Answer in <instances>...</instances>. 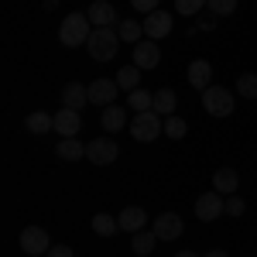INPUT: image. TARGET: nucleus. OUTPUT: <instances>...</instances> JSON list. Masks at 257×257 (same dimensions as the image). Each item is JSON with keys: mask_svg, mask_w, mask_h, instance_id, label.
<instances>
[{"mask_svg": "<svg viewBox=\"0 0 257 257\" xmlns=\"http://www.w3.org/2000/svg\"><path fill=\"white\" fill-rule=\"evenodd\" d=\"M41 4H45V7H48V11H52V7H55V4H59V0H41Z\"/></svg>", "mask_w": 257, "mask_h": 257, "instance_id": "c9c22d12", "label": "nucleus"}, {"mask_svg": "<svg viewBox=\"0 0 257 257\" xmlns=\"http://www.w3.org/2000/svg\"><path fill=\"white\" fill-rule=\"evenodd\" d=\"M206 7H209L213 18H230V14L237 11V0H209Z\"/></svg>", "mask_w": 257, "mask_h": 257, "instance_id": "cd10ccee", "label": "nucleus"}, {"mask_svg": "<svg viewBox=\"0 0 257 257\" xmlns=\"http://www.w3.org/2000/svg\"><path fill=\"white\" fill-rule=\"evenodd\" d=\"M120 230H127V233H138V230H144V223H148V213L141 209V206H127V209H120Z\"/></svg>", "mask_w": 257, "mask_h": 257, "instance_id": "dca6fc26", "label": "nucleus"}, {"mask_svg": "<svg viewBox=\"0 0 257 257\" xmlns=\"http://www.w3.org/2000/svg\"><path fill=\"white\" fill-rule=\"evenodd\" d=\"M131 62H134L138 69H158V62H161L158 41L144 38V41H138V45H131Z\"/></svg>", "mask_w": 257, "mask_h": 257, "instance_id": "0eeeda50", "label": "nucleus"}, {"mask_svg": "<svg viewBox=\"0 0 257 257\" xmlns=\"http://www.w3.org/2000/svg\"><path fill=\"white\" fill-rule=\"evenodd\" d=\"M206 4H209V0H175V11L185 14V18H192V14H199Z\"/></svg>", "mask_w": 257, "mask_h": 257, "instance_id": "c756f323", "label": "nucleus"}, {"mask_svg": "<svg viewBox=\"0 0 257 257\" xmlns=\"http://www.w3.org/2000/svg\"><path fill=\"white\" fill-rule=\"evenodd\" d=\"M55 131H59L62 138H79V131H82L79 110H69V106H62L59 113H55Z\"/></svg>", "mask_w": 257, "mask_h": 257, "instance_id": "4468645a", "label": "nucleus"}, {"mask_svg": "<svg viewBox=\"0 0 257 257\" xmlns=\"http://www.w3.org/2000/svg\"><path fill=\"white\" fill-rule=\"evenodd\" d=\"M175 257H199L196 250H182V254H175Z\"/></svg>", "mask_w": 257, "mask_h": 257, "instance_id": "f704fd0d", "label": "nucleus"}, {"mask_svg": "<svg viewBox=\"0 0 257 257\" xmlns=\"http://www.w3.org/2000/svg\"><path fill=\"white\" fill-rule=\"evenodd\" d=\"M86 14H89V21H93V28H113V24H120L117 11H113L110 0H93Z\"/></svg>", "mask_w": 257, "mask_h": 257, "instance_id": "ddd939ff", "label": "nucleus"}, {"mask_svg": "<svg viewBox=\"0 0 257 257\" xmlns=\"http://www.w3.org/2000/svg\"><path fill=\"white\" fill-rule=\"evenodd\" d=\"M93 230H96L99 237H113L120 230V223H117V216H110V213H96V216H93Z\"/></svg>", "mask_w": 257, "mask_h": 257, "instance_id": "b1692460", "label": "nucleus"}, {"mask_svg": "<svg viewBox=\"0 0 257 257\" xmlns=\"http://www.w3.org/2000/svg\"><path fill=\"white\" fill-rule=\"evenodd\" d=\"M185 79H189V86H196L199 93H202V89H209V86H213V65H209L206 59L189 62V69H185Z\"/></svg>", "mask_w": 257, "mask_h": 257, "instance_id": "f8f14e48", "label": "nucleus"}, {"mask_svg": "<svg viewBox=\"0 0 257 257\" xmlns=\"http://www.w3.org/2000/svg\"><path fill=\"white\" fill-rule=\"evenodd\" d=\"M18 240H21V250H24V254H31V257H41V254H48V250H52L48 233H45L41 226H24Z\"/></svg>", "mask_w": 257, "mask_h": 257, "instance_id": "423d86ee", "label": "nucleus"}, {"mask_svg": "<svg viewBox=\"0 0 257 257\" xmlns=\"http://www.w3.org/2000/svg\"><path fill=\"white\" fill-rule=\"evenodd\" d=\"M24 131H28V134H48V131H55V113H45V110L28 113V120H24Z\"/></svg>", "mask_w": 257, "mask_h": 257, "instance_id": "6ab92c4d", "label": "nucleus"}, {"mask_svg": "<svg viewBox=\"0 0 257 257\" xmlns=\"http://www.w3.org/2000/svg\"><path fill=\"white\" fill-rule=\"evenodd\" d=\"M175 93L172 89H158L155 93V113H161V117H175Z\"/></svg>", "mask_w": 257, "mask_h": 257, "instance_id": "5701e85b", "label": "nucleus"}, {"mask_svg": "<svg viewBox=\"0 0 257 257\" xmlns=\"http://www.w3.org/2000/svg\"><path fill=\"white\" fill-rule=\"evenodd\" d=\"M62 106H69V110H82V106H89V86H82V82H69V86L62 89Z\"/></svg>", "mask_w": 257, "mask_h": 257, "instance_id": "2eb2a0df", "label": "nucleus"}, {"mask_svg": "<svg viewBox=\"0 0 257 257\" xmlns=\"http://www.w3.org/2000/svg\"><path fill=\"white\" fill-rule=\"evenodd\" d=\"M185 131H189V127H185V120H182V117H165V134H168L172 141H182V138H185Z\"/></svg>", "mask_w": 257, "mask_h": 257, "instance_id": "c85d7f7f", "label": "nucleus"}, {"mask_svg": "<svg viewBox=\"0 0 257 257\" xmlns=\"http://www.w3.org/2000/svg\"><path fill=\"white\" fill-rule=\"evenodd\" d=\"M151 230L158 233V240H178L182 230H185V223H182L178 213H158L155 223H151Z\"/></svg>", "mask_w": 257, "mask_h": 257, "instance_id": "1a4fd4ad", "label": "nucleus"}, {"mask_svg": "<svg viewBox=\"0 0 257 257\" xmlns=\"http://www.w3.org/2000/svg\"><path fill=\"white\" fill-rule=\"evenodd\" d=\"M117 93H120L117 79H103L99 76L96 82H89V103H96V106H113L117 103Z\"/></svg>", "mask_w": 257, "mask_h": 257, "instance_id": "9d476101", "label": "nucleus"}, {"mask_svg": "<svg viewBox=\"0 0 257 257\" xmlns=\"http://www.w3.org/2000/svg\"><path fill=\"white\" fill-rule=\"evenodd\" d=\"M127 103H131V110H134V113H148V110H155V93H144V89H134Z\"/></svg>", "mask_w": 257, "mask_h": 257, "instance_id": "a878e982", "label": "nucleus"}, {"mask_svg": "<svg viewBox=\"0 0 257 257\" xmlns=\"http://www.w3.org/2000/svg\"><path fill=\"white\" fill-rule=\"evenodd\" d=\"M117 155H120V148L113 138H96L86 144V158L93 161V165H113Z\"/></svg>", "mask_w": 257, "mask_h": 257, "instance_id": "6e6552de", "label": "nucleus"}, {"mask_svg": "<svg viewBox=\"0 0 257 257\" xmlns=\"http://www.w3.org/2000/svg\"><path fill=\"white\" fill-rule=\"evenodd\" d=\"M243 209H247V202L240 196H226V213L230 216H243Z\"/></svg>", "mask_w": 257, "mask_h": 257, "instance_id": "7c9ffc66", "label": "nucleus"}, {"mask_svg": "<svg viewBox=\"0 0 257 257\" xmlns=\"http://www.w3.org/2000/svg\"><path fill=\"white\" fill-rule=\"evenodd\" d=\"M213 189H216L219 196H237L240 175L233 172V168H216V175H213Z\"/></svg>", "mask_w": 257, "mask_h": 257, "instance_id": "f3484780", "label": "nucleus"}, {"mask_svg": "<svg viewBox=\"0 0 257 257\" xmlns=\"http://www.w3.org/2000/svg\"><path fill=\"white\" fill-rule=\"evenodd\" d=\"M55 155H59L62 161H79V158H86V144H82L79 138H62L59 148H55Z\"/></svg>", "mask_w": 257, "mask_h": 257, "instance_id": "412c9836", "label": "nucleus"}, {"mask_svg": "<svg viewBox=\"0 0 257 257\" xmlns=\"http://www.w3.org/2000/svg\"><path fill=\"white\" fill-rule=\"evenodd\" d=\"M117 45H120V35L117 28H93V35L86 41V48H89V55L96 62H110L117 55Z\"/></svg>", "mask_w": 257, "mask_h": 257, "instance_id": "f03ea898", "label": "nucleus"}, {"mask_svg": "<svg viewBox=\"0 0 257 257\" xmlns=\"http://www.w3.org/2000/svg\"><path fill=\"white\" fill-rule=\"evenodd\" d=\"M158 134H165V120H161V113H155V110L134 113V120H131V138L134 141L148 144V141H155Z\"/></svg>", "mask_w": 257, "mask_h": 257, "instance_id": "7ed1b4c3", "label": "nucleus"}, {"mask_svg": "<svg viewBox=\"0 0 257 257\" xmlns=\"http://www.w3.org/2000/svg\"><path fill=\"white\" fill-rule=\"evenodd\" d=\"M237 93L243 99H257V72H243V76H237Z\"/></svg>", "mask_w": 257, "mask_h": 257, "instance_id": "bb28decb", "label": "nucleus"}, {"mask_svg": "<svg viewBox=\"0 0 257 257\" xmlns=\"http://www.w3.org/2000/svg\"><path fill=\"white\" fill-rule=\"evenodd\" d=\"M161 0H131V7L134 11H141V14H151V11H158Z\"/></svg>", "mask_w": 257, "mask_h": 257, "instance_id": "2f4dec72", "label": "nucleus"}, {"mask_svg": "<svg viewBox=\"0 0 257 257\" xmlns=\"http://www.w3.org/2000/svg\"><path fill=\"white\" fill-rule=\"evenodd\" d=\"M144 35L151 41H158V38H165V35H172V14L168 11H151L148 18H144Z\"/></svg>", "mask_w": 257, "mask_h": 257, "instance_id": "9b49d317", "label": "nucleus"}, {"mask_svg": "<svg viewBox=\"0 0 257 257\" xmlns=\"http://www.w3.org/2000/svg\"><path fill=\"white\" fill-rule=\"evenodd\" d=\"M158 243H161V240H158V233H155V230H151V233H148V230L131 233V250H134L138 257H148L155 247H158Z\"/></svg>", "mask_w": 257, "mask_h": 257, "instance_id": "aec40b11", "label": "nucleus"}, {"mask_svg": "<svg viewBox=\"0 0 257 257\" xmlns=\"http://www.w3.org/2000/svg\"><path fill=\"white\" fill-rule=\"evenodd\" d=\"M48 257H76V250H72V247H65V243H52Z\"/></svg>", "mask_w": 257, "mask_h": 257, "instance_id": "473e14b6", "label": "nucleus"}, {"mask_svg": "<svg viewBox=\"0 0 257 257\" xmlns=\"http://www.w3.org/2000/svg\"><path fill=\"white\" fill-rule=\"evenodd\" d=\"M89 35H93V21H89V14H79V11H76V14L62 18L59 41L65 45V48H79V45H86Z\"/></svg>", "mask_w": 257, "mask_h": 257, "instance_id": "f257e3e1", "label": "nucleus"}, {"mask_svg": "<svg viewBox=\"0 0 257 257\" xmlns=\"http://www.w3.org/2000/svg\"><path fill=\"white\" fill-rule=\"evenodd\" d=\"M233 93L230 89H223V86H209V89H202V110L209 113V117H230L233 113Z\"/></svg>", "mask_w": 257, "mask_h": 257, "instance_id": "20e7f679", "label": "nucleus"}, {"mask_svg": "<svg viewBox=\"0 0 257 257\" xmlns=\"http://www.w3.org/2000/svg\"><path fill=\"white\" fill-rule=\"evenodd\" d=\"M117 35H120V41L138 45L141 35H144V24H138V21H120V24H117Z\"/></svg>", "mask_w": 257, "mask_h": 257, "instance_id": "393cba45", "label": "nucleus"}, {"mask_svg": "<svg viewBox=\"0 0 257 257\" xmlns=\"http://www.w3.org/2000/svg\"><path fill=\"white\" fill-rule=\"evenodd\" d=\"M226 213V199L219 196L216 189H209V192H202V196L196 199V216L202 219V223H213V219H219Z\"/></svg>", "mask_w": 257, "mask_h": 257, "instance_id": "39448f33", "label": "nucleus"}, {"mask_svg": "<svg viewBox=\"0 0 257 257\" xmlns=\"http://www.w3.org/2000/svg\"><path fill=\"white\" fill-rule=\"evenodd\" d=\"M99 127L103 131H123L127 127V110L113 103V106H103V113H99Z\"/></svg>", "mask_w": 257, "mask_h": 257, "instance_id": "a211bd4d", "label": "nucleus"}, {"mask_svg": "<svg viewBox=\"0 0 257 257\" xmlns=\"http://www.w3.org/2000/svg\"><path fill=\"white\" fill-rule=\"evenodd\" d=\"M202 257H230L226 250H209V254H202Z\"/></svg>", "mask_w": 257, "mask_h": 257, "instance_id": "72a5a7b5", "label": "nucleus"}, {"mask_svg": "<svg viewBox=\"0 0 257 257\" xmlns=\"http://www.w3.org/2000/svg\"><path fill=\"white\" fill-rule=\"evenodd\" d=\"M141 72H144V69H138L134 62H131V65H123V69L117 72V86H120V89H127V93L141 89Z\"/></svg>", "mask_w": 257, "mask_h": 257, "instance_id": "4be33fe9", "label": "nucleus"}]
</instances>
